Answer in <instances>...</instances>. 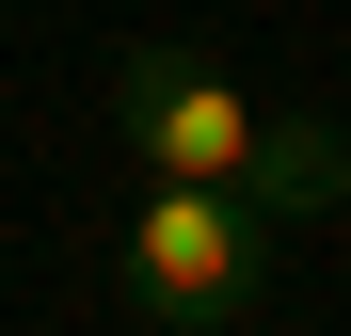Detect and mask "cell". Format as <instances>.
Returning <instances> with one entry per match:
<instances>
[{
  "label": "cell",
  "mask_w": 351,
  "mask_h": 336,
  "mask_svg": "<svg viewBox=\"0 0 351 336\" xmlns=\"http://www.w3.org/2000/svg\"><path fill=\"white\" fill-rule=\"evenodd\" d=\"M112 128H128V160H144V177L256 192L271 224L351 208V144L319 128V112H271L240 65H208L192 32H128V48H112Z\"/></svg>",
  "instance_id": "cell-1"
},
{
  "label": "cell",
  "mask_w": 351,
  "mask_h": 336,
  "mask_svg": "<svg viewBox=\"0 0 351 336\" xmlns=\"http://www.w3.org/2000/svg\"><path fill=\"white\" fill-rule=\"evenodd\" d=\"M271 272H287V224L256 192H208V177H144V208L112 224V289L160 336H240L271 304Z\"/></svg>",
  "instance_id": "cell-2"
}]
</instances>
